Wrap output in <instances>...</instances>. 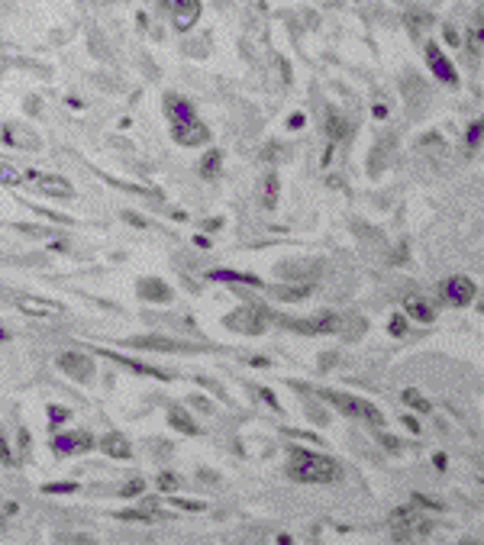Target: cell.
Here are the masks:
<instances>
[{
    "label": "cell",
    "instance_id": "6da1fadb",
    "mask_svg": "<svg viewBox=\"0 0 484 545\" xmlns=\"http://www.w3.org/2000/svg\"><path fill=\"white\" fill-rule=\"evenodd\" d=\"M288 474L301 484H333L339 481L342 471L333 458L317 452H307V448H291V462H288Z\"/></svg>",
    "mask_w": 484,
    "mask_h": 545
},
{
    "label": "cell",
    "instance_id": "7a4b0ae2",
    "mask_svg": "<svg viewBox=\"0 0 484 545\" xmlns=\"http://www.w3.org/2000/svg\"><path fill=\"white\" fill-rule=\"evenodd\" d=\"M430 532H432V520L423 510L401 507L391 513V536L397 542H416V539H426Z\"/></svg>",
    "mask_w": 484,
    "mask_h": 545
},
{
    "label": "cell",
    "instance_id": "3957f363",
    "mask_svg": "<svg viewBox=\"0 0 484 545\" xmlns=\"http://www.w3.org/2000/svg\"><path fill=\"white\" fill-rule=\"evenodd\" d=\"M323 400H329L339 413H346V417H356V420H368V423L381 426L385 423V413H381L375 403L362 400V397H352V394H339V391H317Z\"/></svg>",
    "mask_w": 484,
    "mask_h": 545
},
{
    "label": "cell",
    "instance_id": "277c9868",
    "mask_svg": "<svg viewBox=\"0 0 484 545\" xmlns=\"http://www.w3.org/2000/svg\"><path fill=\"white\" fill-rule=\"evenodd\" d=\"M278 323L301 336H329L342 329V317H336V313H323V317H313V319H278Z\"/></svg>",
    "mask_w": 484,
    "mask_h": 545
},
{
    "label": "cell",
    "instance_id": "5b68a950",
    "mask_svg": "<svg viewBox=\"0 0 484 545\" xmlns=\"http://www.w3.org/2000/svg\"><path fill=\"white\" fill-rule=\"evenodd\" d=\"M265 310L262 307H246V310H236V313H229L226 319H223V326L226 329H236V333H242V336H258L262 329H265Z\"/></svg>",
    "mask_w": 484,
    "mask_h": 545
},
{
    "label": "cell",
    "instance_id": "8992f818",
    "mask_svg": "<svg viewBox=\"0 0 484 545\" xmlns=\"http://www.w3.org/2000/svg\"><path fill=\"white\" fill-rule=\"evenodd\" d=\"M439 290H442L446 303H452V307H468V303L475 300V294H478V284L471 278H465V274H455V278L442 281Z\"/></svg>",
    "mask_w": 484,
    "mask_h": 545
},
{
    "label": "cell",
    "instance_id": "52a82bcc",
    "mask_svg": "<svg viewBox=\"0 0 484 545\" xmlns=\"http://www.w3.org/2000/svg\"><path fill=\"white\" fill-rule=\"evenodd\" d=\"M162 7L171 13L174 26L181 32H188L197 23V16H200V0H162Z\"/></svg>",
    "mask_w": 484,
    "mask_h": 545
},
{
    "label": "cell",
    "instance_id": "ba28073f",
    "mask_svg": "<svg viewBox=\"0 0 484 545\" xmlns=\"http://www.w3.org/2000/svg\"><path fill=\"white\" fill-rule=\"evenodd\" d=\"M55 362H59L61 372L68 374V378H75V381H91L94 378V362L87 355H78V352H61Z\"/></svg>",
    "mask_w": 484,
    "mask_h": 545
},
{
    "label": "cell",
    "instance_id": "9c48e42d",
    "mask_svg": "<svg viewBox=\"0 0 484 545\" xmlns=\"http://www.w3.org/2000/svg\"><path fill=\"white\" fill-rule=\"evenodd\" d=\"M171 136L178 145H204V142H210V129L197 120H184L171 126Z\"/></svg>",
    "mask_w": 484,
    "mask_h": 545
},
{
    "label": "cell",
    "instance_id": "30bf717a",
    "mask_svg": "<svg viewBox=\"0 0 484 545\" xmlns=\"http://www.w3.org/2000/svg\"><path fill=\"white\" fill-rule=\"evenodd\" d=\"M52 448L61 455H81V452H91L94 448V436L91 432H61L52 439Z\"/></svg>",
    "mask_w": 484,
    "mask_h": 545
},
{
    "label": "cell",
    "instance_id": "8fae6325",
    "mask_svg": "<svg viewBox=\"0 0 484 545\" xmlns=\"http://www.w3.org/2000/svg\"><path fill=\"white\" fill-rule=\"evenodd\" d=\"M426 65L430 71L439 78L442 84H459V75H455V65L446 59V55L439 52V46H426Z\"/></svg>",
    "mask_w": 484,
    "mask_h": 545
},
{
    "label": "cell",
    "instance_id": "7c38bea8",
    "mask_svg": "<svg viewBox=\"0 0 484 545\" xmlns=\"http://www.w3.org/2000/svg\"><path fill=\"white\" fill-rule=\"evenodd\" d=\"M16 307L30 317H61V303L55 300H42V297H16Z\"/></svg>",
    "mask_w": 484,
    "mask_h": 545
},
{
    "label": "cell",
    "instance_id": "4fadbf2b",
    "mask_svg": "<svg viewBox=\"0 0 484 545\" xmlns=\"http://www.w3.org/2000/svg\"><path fill=\"white\" fill-rule=\"evenodd\" d=\"M129 345H136V348H155V352H194V345H184V342H174V339H162V336H143V339H129Z\"/></svg>",
    "mask_w": 484,
    "mask_h": 545
},
{
    "label": "cell",
    "instance_id": "5bb4252c",
    "mask_svg": "<svg viewBox=\"0 0 484 545\" xmlns=\"http://www.w3.org/2000/svg\"><path fill=\"white\" fill-rule=\"evenodd\" d=\"M36 184L42 194H49V197H71V194H75L71 184L65 181V178H59V174H39Z\"/></svg>",
    "mask_w": 484,
    "mask_h": 545
},
{
    "label": "cell",
    "instance_id": "9a60e30c",
    "mask_svg": "<svg viewBox=\"0 0 484 545\" xmlns=\"http://www.w3.org/2000/svg\"><path fill=\"white\" fill-rule=\"evenodd\" d=\"M404 313L413 317V319H420V323H432V317H436V310H432L423 297H416V294L404 297Z\"/></svg>",
    "mask_w": 484,
    "mask_h": 545
},
{
    "label": "cell",
    "instance_id": "2e32d148",
    "mask_svg": "<svg viewBox=\"0 0 484 545\" xmlns=\"http://www.w3.org/2000/svg\"><path fill=\"white\" fill-rule=\"evenodd\" d=\"M139 297H143V300L165 303V300H171V288H168V284H162L159 278H149V281H143V284H139Z\"/></svg>",
    "mask_w": 484,
    "mask_h": 545
},
{
    "label": "cell",
    "instance_id": "e0dca14e",
    "mask_svg": "<svg viewBox=\"0 0 484 545\" xmlns=\"http://www.w3.org/2000/svg\"><path fill=\"white\" fill-rule=\"evenodd\" d=\"M219 168H223V152L210 149L204 159H200V165H197V174H200L204 181H217V178H219Z\"/></svg>",
    "mask_w": 484,
    "mask_h": 545
},
{
    "label": "cell",
    "instance_id": "ac0fdd59",
    "mask_svg": "<svg viewBox=\"0 0 484 545\" xmlns=\"http://www.w3.org/2000/svg\"><path fill=\"white\" fill-rule=\"evenodd\" d=\"M165 110H168V116H171V123L194 120V106H190L184 97H174V94H168L165 97Z\"/></svg>",
    "mask_w": 484,
    "mask_h": 545
},
{
    "label": "cell",
    "instance_id": "d6986e66",
    "mask_svg": "<svg viewBox=\"0 0 484 545\" xmlns=\"http://www.w3.org/2000/svg\"><path fill=\"white\" fill-rule=\"evenodd\" d=\"M168 423H171V429L184 432V436H197V423L190 420V413L184 407H171V410H168Z\"/></svg>",
    "mask_w": 484,
    "mask_h": 545
},
{
    "label": "cell",
    "instance_id": "ffe728a7",
    "mask_svg": "<svg viewBox=\"0 0 484 545\" xmlns=\"http://www.w3.org/2000/svg\"><path fill=\"white\" fill-rule=\"evenodd\" d=\"M100 355H107V358H114L116 365H123V368H129V372H136V374H149V378H159V381H168V374L165 372H159V368H149V365H139V362H133V358H123V355H114V352H100Z\"/></svg>",
    "mask_w": 484,
    "mask_h": 545
},
{
    "label": "cell",
    "instance_id": "44dd1931",
    "mask_svg": "<svg viewBox=\"0 0 484 545\" xmlns=\"http://www.w3.org/2000/svg\"><path fill=\"white\" fill-rule=\"evenodd\" d=\"M313 294V281H294L291 288H274V297L278 300H303V297Z\"/></svg>",
    "mask_w": 484,
    "mask_h": 545
},
{
    "label": "cell",
    "instance_id": "7402d4cb",
    "mask_svg": "<svg viewBox=\"0 0 484 545\" xmlns=\"http://www.w3.org/2000/svg\"><path fill=\"white\" fill-rule=\"evenodd\" d=\"M323 129H326V136L333 139V142H342V139L349 136V123L342 120L339 114H333V110L326 114V120H323Z\"/></svg>",
    "mask_w": 484,
    "mask_h": 545
},
{
    "label": "cell",
    "instance_id": "603a6c76",
    "mask_svg": "<svg viewBox=\"0 0 484 545\" xmlns=\"http://www.w3.org/2000/svg\"><path fill=\"white\" fill-rule=\"evenodd\" d=\"M100 446H104V452L107 455H114V458H129V455H133V448H129V442L123 439V436H104V439H100Z\"/></svg>",
    "mask_w": 484,
    "mask_h": 545
},
{
    "label": "cell",
    "instance_id": "cb8c5ba5",
    "mask_svg": "<svg viewBox=\"0 0 484 545\" xmlns=\"http://www.w3.org/2000/svg\"><path fill=\"white\" fill-rule=\"evenodd\" d=\"M210 281H239V284H252V288H262V281L255 274H239V271H210L207 274Z\"/></svg>",
    "mask_w": 484,
    "mask_h": 545
},
{
    "label": "cell",
    "instance_id": "d4e9b609",
    "mask_svg": "<svg viewBox=\"0 0 484 545\" xmlns=\"http://www.w3.org/2000/svg\"><path fill=\"white\" fill-rule=\"evenodd\" d=\"M404 403H407V407H413V410H420V413H430V410H432V403L426 400L420 391H413V387H407V391H404Z\"/></svg>",
    "mask_w": 484,
    "mask_h": 545
},
{
    "label": "cell",
    "instance_id": "484cf974",
    "mask_svg": "<svg viewBox=\"0 0 484 545\" xmlns=\"http://www.w3.org/2000/svg\"><path fill=\"white\" fill-rule=\"evenodd\" d=\"M262 204H265V210H274V204H278V178H274V174H268V178H265Z\"/></svg>",
    "mask_w": 484,
    "mask_h": 545
},
{
    "label": "cell",
    "instance_id": "4316f807",
    "mask_svg": "<svg viewBox=\"0 0 484 545\" xmlns=\"http://www.w3.org/2000/svg\"><path fill=\"white\" fill-rule=\"evenodd\" d=\"M481 16H475V23L468 26V52L471 55H481Z\"/></svg>",
    "mask_w": 484,
    "mask_h": 545
},
{
    "label": "cell",
    "instance_id": "83f0119b",
    "mask_svg": "<svg viewBox=\"0 0 484 545\" xmlns=\"http://www.w3.org/2000/svg\"><path fill=\"white\" fill-rule=\"evenodd\" d=\"M168 507L174 510H188V513H200V510H207L204 500H181V497H171L168 500Z\"/></svg>",
    "mask_w": 484,
    "mask_h": 545
},
{
    "label": "cell",
    "instance_id": "f1b7e54d",
    "mask_svg": "<svg viewBox=\"0 0 484 545\" xmlns=\"http://www.w3.org/2000/svg\"><path fill=\"white\" fill-rule=\"evenodd\" d=\"M0 184H7V188H16L20 184V171L10 165H0Z\"/></svg>",
    "mask_w": 484,
    "mask_h": 545
},
{
    "label": "cell",
    "instance_id": "f546056e",
    "mask_svg": "<svg viewBox=\"0 0 484 545\" xmlns=\"http://www.w3.org/2000/svg\"><path fill=\"white\" fill-rule=\"evenodd\" d=\"M159 491H165V494L178 491V477L168 474V471H162V474H159Z\"/></svg>",
    "mask_w": 484,
    "mask_h": 545
},
{
    "label": "cell",
    "instance_id": "4dcf8cb0",
    "mask_svg": "<svg viewBox=\"0 0 484 545\" xmlns=\"http://www.w3.org/2000/svg\"><path fill=\"white\" fill-rule=\"evenodd\" d=\"M68 417H71V410L59 407V403H52V407H49V420H52V423H65Z\"/></svg>",
    "mask_w": 484,
    "mask_h": 545
},
{
    "label": "cell",
    "instance_id": "1f68e13d",
    "mask_svg": "<svg viewBox=\"0 0 484 545\" xmlns=\"http://www.w3.org/2000/svg\"><path fill=\"white\" fill-rule=\"evenodd\" d=\"M145 491V481H139V477H136V481H129V484H123V497H136V494H143Z\"/></svg>",
    "mask_w": 484,
    "mask_h": 545
},
{
    "label": "cell",
    "instance_id": "d6a6232c",
    "mask_svg": "<svg viewBox=\"0 0 484 545\" xmlns=\"http://www.w3.org/2000/svg\"><path fill=\"white\" fill-rule=\"evenodd\" d=\"M71 491H78V484H42V494H71Z\"/></svg>",
    "mask_w": 484,
    "mask_h": 545
},
{
    "label": "cell",
    "instance_id": "836d02e7",
    "mask_svg": "<svg viewBox=\"0 0 484 545\" xmlns=\"http://www.w3.org/2000/svg\"><path fill=\"white\" fill-rule=\"evenodd\" d=\"M0 462L13 465V452H10V442H7V436H4V432H0Z\"/></svg>",
    "mask_w": 484,
    "mask_h": 545
},
{
    "label": "cell",
    "instance_id": "e575fe53",
    "mask_svg": "<svg viewBox=\"0 0 484 545\" xmlns=\"http://www.w3.org/2000/svg\"><path fill=\"white\" fill-rule=\"evenodd\" d=\"M407 333V319L397 313V317H391V336H404Z\"/></svg>",
    "mask_w": 484,
    "mask_h": 545
},
{
    "label": "cell",
    "instance_id": "d590c367",
    "mask_svg": "<svg viewBox=\"0 0 484 545\" xmlns=\"http://www.w3.org/2000/svg\"><path fill=\"white\" fill-rule=\"evenodd\" d=\"M413 503L416 507H430V510H442V503H436V500L423 497V494H413Z\"/></svg>",
    "mask_w": 484,
    "mask_h": 545
},
{
    "label": "cell",
    "instance_id": "8d00e7d4",
    "mask_svg": "<svg viewBox=\"0 0 484 545\" xmlns=\"http://www.w3.org/2000/svg\"><path fill=\"white\" fill-rule=\"evenodd\" d=\"M378 439H381V446H385V448H391V452H401V442L394 439V436H387V432H381Z\"/></svg>",
    "mask_w": 484,
    "mask_h": 545
},
{
    "label": "cell",
    "instance_id": "74e56055",
    "mask_svg": "<svg viewBox=\"0 0 484 545\" xmlns=\"http://www.w3.org/2000/svg\"><path fill=\"white\" fill-rule=\"evenodd\" d=\"M478 139H481V123H471L468 126V142L478 145Z\"/></svg>",
    "mask_w": 484,
    "mask_h": 545
},
{
    "label": "cell",
    "instance_id": "f35d334b",
    "mask_svg": "<svg viewBox=\"0 0 484 545\" xmlns=\"http://www.w3.org/2000/svg\"><path fill=\"white\" fill-rule=\"evenodd\" d=\"M258 394H262V400H265V403H272V407L278 410V400H274V394H272V391H265V387H258Z\"/></svg>",
    "mask_w": 484,
    "mask_h": 545
},
{
    "label": "cell",
    "instance_id": "ab89813d",
    "mask_svg": "<svg viewBox=\"0 0 484 545\" xmlns=\"http://www.w3.org/2000/svg\"><path fill=\"white\" fill-rule=\"evenodd\" d=\"M288 126H291V129H301V126H303V114H294V116H291Z\"/></svg>",
    "mask_w": 484,
    "mask_h": 545
},
{
    "label": "cell",
    "instance_id": "60d3db41",
    "mask_svg": "<svg viewBox=\"0 0 484 545\" xmlns=\"http://www.w3.org/2000/svg\"><path fill=\"white\" fill-rule=\"evenodd\" d=\"M404 426H407V429H413V432H420V426H416L413 417H404Z\"/></svg>",
    "mask_w": 484,
    "mask_h": 545
},
{
    "label": "cell",
    "instance_id": "b9f144b4",
    "mask_svg": "<svg viewBox=\"0 0 484 545\" xmlns=\"http://www.w3.org/2000/svg\"><path fill=\"white\" fill-rule=\"evenodd\" d=\"M432 462H436V468H439V471H446V455H436Z\"/></svg>",
    "mask_w": 484,
    "mask_h": 545
},
{
    "label": "cell",
    "instance_id": "7bdbcfd3",
    "mask_svg": "<svg viewBox=\"0 0 484 545\" xmlns=\"http://www.w3.org/2000/svg\"><path fill=\"white\" fill-rule=\"evenodd\" d=\"M4 339H10V336H7V333H4V326H0V342H4Z\"/></svg>",
    "mask_w": 484,
    "mask_h": 545
},
{
    "label": "cell",
    "instance_id": "ee69618b",
    "mask_svg": "<svg viewBox=\"0 0 484 545\" xmlns=\"http://www.w3.org/2000/svg\"><path fill=\"white\" fill-rule=\"evenodd\" d=\"M97 4H110V0H97Z\"/></svg>",
    "mask_w": 484,
    "mask_h": 545
},
{
    "label": "cell",
    "instance_id": "f6af8a7d",
    "mask_svg": "<svg viewBox=\"0 0 484 545\" xmlns=\"http://www.w3.org/2000/svg\"><path fill=\"white\" fill-rule=\"evenodd\" d=\"M0 529H4V520H0Z\"/></svg>",
    "mask_w": 484,
    "mask_h": 545
}]
</instances>
